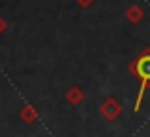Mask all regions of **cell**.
I'll return each instance as SVG.
<instances>
[{
	"mask_svg": "<svg viewBox=\"0 0 150 137\" xmlns=\"http://www.w3.org/2000/svg\"><path fill=\"white\" fill-rule=\"evenodd\" d=\"M127 70L131 72V76L139 82V92H137V99L135 105H133V111L139 112L141 111V105H143L144 99V93L150 88V48H144L135 59L129 63Z\"/></svg>",
	"mask_w": 150,
	"mask_h": 137,
	"instance_id": "obj_1",
	"label": "cell"
},
{
	"mask_svg": "<svg viewBox=\"0 0 150 137\" xmlns=\"http://www.w3.org/2000/svg\"><path fill=\"white\" fill-rule=\"evenodd\" d=\"M122 112H124V107H122V103L116 99V97H106V99L99 105V114L106 120V122H114Z\"/></svg>",
	"mask_w": 150,
	"mask_h": 137,
	"instance_id": "obj_2",
	"label": "cell"
},
{
	"mask_svg": "<svg viewBox=\"0 0 150 137\" xmlns=\"http://www.w3.org/2000/svg\"><path fill=\"white\" fill-rule=\"evenodd\" d=\"M65 99H67V103H69V105L78 107V105L84 103L86 93H84V89H82L80 86H70V88L65 92Z\"/></svg>",
	"mask_w": 150,
	"mask_h": 137,
	"instance_id": "obj_3",
	"label": "cell"
},
{
	"mask_svg": "<svg viewBox=\"0 0 150 137\" xmlns=\"http://www.w3.org/2000/svg\"><path fill=\"white\" fill-rule=\"evenodd\" d=\"M19 118L25 124H34L40 118V112H38L36 107H33V105H25V107H21V111H19Z\"/></svg>",
	"mask_w": 150,
	"mask_h": 137,
	"instance_id": "obj_4",
	"label": "cell"
},
{
	"mask_svg": "<svg viewBox=\"0 0 150 137\" xmlns=\"http://www.w3.org/2000/svg\"><path fill=\"white\" fill-rule=\"evenodd\" d=\"M125 19L129 23H133V25H137V23H141L144 19V10L141 6H137V4H133V6H129L125 10Z\"/></svg>",
	"mask_w": 150,
	"mask_h": 137,
	"instance_id": "obj_5",
	"label": "cell"
},
{
	"mask_svg": "<svg viewBox=\"0 0 150 137\" xmlns=\"http://www.w3.org/2000/svg\"><path fill=\"white\" fill-rule=\"evenodd\" d=\"M74 2H76L80 8H89L93 2H95V0H74Z\"/></svg>",
	"mask_w": 150,
	"mask_h": 137,
	"instance_id": "obj_6",
	"label": "cell"
},
{
	"mask_svg": "<svg viewBox=\"0 0 150 137\" xmlns=\"http://www.w3.org/2000/svg\"><path fill=\"white\" fill-rule=\"evenodd\" d=\"M6 29H8V23H6V19H2V17H0V34H2Z\"/></svg>",
	"mask_w": 150,
	"mask_h": 137,
	"instance_id": "obj_7",
	"label": "cell"
}]
</instances>
